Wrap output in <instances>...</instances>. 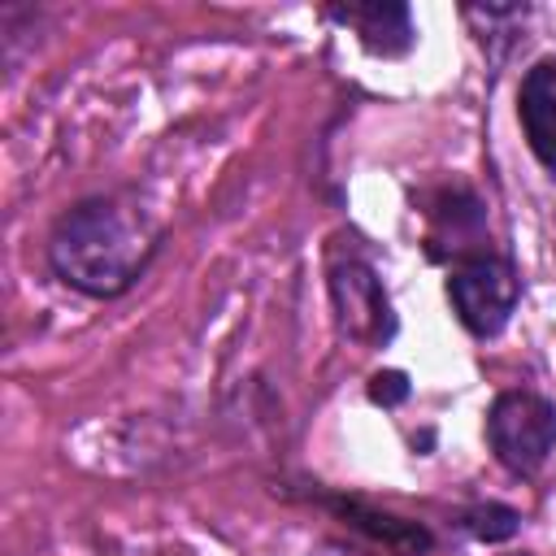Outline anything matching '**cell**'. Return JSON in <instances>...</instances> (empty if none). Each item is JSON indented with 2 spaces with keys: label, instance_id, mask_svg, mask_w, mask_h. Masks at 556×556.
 Wrapping results in <instances>:
<instances>
[{
  "label": "cell",
  "instance_id": "1",
  "mask_svg": "<svg viewBox=\"0 0 556 556\" xmlns=\"http://www.w3.org/2000/svg\"><path fill=\"white\" fill-rule=\"evenodd\" d=\"M156 230L152 222L126 200H83L48 235V261L61 282L83 295L109 300L122 295L152 261Z\"/></svg>",
  "mask_w": 556,
  "mask_h": 556
},
{
  "label": "cell",
  "instance_id": "2",
  "mask_svg": "<svg viewBox=\"0 0 556 556\" xmlns=\"http://www.w3.org/2000/svg\"><path fill=\"white\" fill-rule=\"evenodd\" d=\"M486 439L504 469L534 473L556 447V404L534 391H504L486 413Z\"/></svg>",
  "mask_w": 556,
  "mask_h": 556
},
{
  "label": "cell",
  "instance_id": "3",
  "mask_svg": "<svg viewBox=\"0 0 556 556\" xmlns=\"http://www.w3.org/2000/svg\"><path fill=\"white\" fill-rule=\"evenodd\" d=\"M517 274L508 269V261L500 256H465L456 261V269L447 274V300L460 317V326L478 339H491L508 326L513 308H517Z\"/></svg>",
  "mask_w": 556,
  "mask_h": 556
},
{
  "label": "cell",
  "instance_id": "4",
  "mask_svg": "<svg viewBox=\"0 0 556 556\" xmlns=\"http://www.w3.org/2000/svg\"><path fill=\"white\" fill-rule=\"evenodd\" d=\"M330 295L339 308V326L343 334L361 339V343H387L395 321H391V304L374 278V269L365 261H343L330 269Z\"/></svg>",
  "mask_w": 556,
  "mask_h": 556
},
{
  "label": "cell",
  "instance_id": "5",
  "mask_svg": "<svg viewBox=\"0 0 556 556\" xmlns=\"http://www.w3.org/2000/svg\"><path fill=\"white\" fill-rule=\"evenodd\" d=\"M517 117L530 152L547 169H556V61H539L526 70L517 91Z\"/></svg>",
  "mask_w": 556,
  "mask_h": 556
},
{
  "label": "cell",
  "instance_id": "6",
  "mask_svg": "<svg viewBox=\"0 0 556 556\" xmlns=\"http://www.w3.org/2000/svg\"><path fill=\"white\" fill-rule=\"evenodd\" d=\"M330 17L352 26L369 52L400 56L413 48V22L404 4H343V9H330Z\"/></svg>",
  "mask_w": 556,
  "mask_h": 556
},
{
  "label": "cell",
  "instance_id": "7",
  "mask_svg": "<svg viewBox=\"0 0 556 556\" xmlns=\"http://www.w3.org/2000/svg\"><path fill=\"white\" fill-rule=\"evenodd\" d=\"M517 513L513 508H504V504H482V508H473L469 517H465V526H469V534H478V539H486V543H500V539H508V534H517Z\"/></svg>",
  "mask_w": 556,
  "mask_h": 556
},
{
  "label": "cell",
  "instance_id": "8",
  "mask_svg": "<svg viewBox=\"0 0 556 556\" xmlns=\"http://www.w3.org/2000/svg\"><path fill=\"white\" fill-rule=\"evenodd\" d=\"M404 395H408V382H404V374H395V369H387V374H374V382H369V400H374V404L391 408V404H400Z\"/></svg>",
  "mask_w": 556,
  "mask_h": 556
},
{
  "label": "cell",
  "instance_id": "9",
  "mask_svg": "<svg viewBox=\"0 0 556 556\" xmlns=\"http://www.w3.org/2000/svg\"><path fill=\"white\" fill-rule=\"evenodd\" d=\"M317 556H356V552H348V547H321Z\"/></svg>",
  "mask_w": 556,
  "mask_h": 556
}]
</instances>
